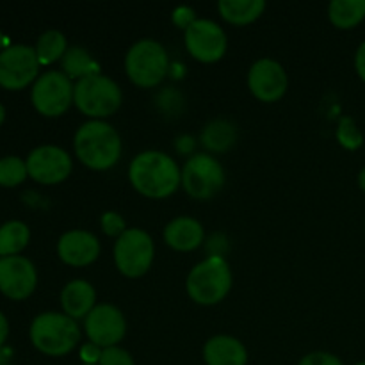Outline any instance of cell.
Returning a JSON list of instances; mask_svg holds the SVG:
<instances>
[{"label":"cell","mask_w":365,"mask_h":365,"mask_svg":"<svg viewBox=\"0 0 365 365\" xmlns=\"http://www.w3.org/2000/svg\"><path fill=\"white\" fill-rule=\"evenodd\" d=\"M128 180L139 195L163 200L173 195L182 185V170L164 152L146 150L132 159L128 166Z\"/></svg>","instance_id":"obj_1"},{"label":"cell","mask_w":365,"mask_h":365,"mask_svg":"<svg viewBox=\"0 0 365 365\" xmlns=\"http://www.w3.org/2000/svg\"><path fill=\"white\" fill-rule=\"evenodd\" d=\"M75 155L89 170L113 168L121 157V139L113 125L103 120H89L77 128L73 138Z\"/></svg>","instance_id":"obj_2"},{"label":"cell","mask_w":365,"mask_h":365,"mask_svg":"<svg viewBox=\"0 0 365 365\" xmlns=\"http://www.w3.org/2000/svg\"><path fill=\"white\" fill-rule=\"evenodd\" d=\"M189 298L198 305H216L223 302L232 289V271L220 255L207 257L196 264L185 280Z\"/></svg>","instance_id":"obj_3"},{"label":"cell","mask_w":365,"mask_h":365,"mask_svg":"<svg viewBox=\"0 0 365 365\" xmlns=\"http://www.w3.org/2000/svg\"><path fill=\"white\" fill-rule=\"evenodd\" d=\"M29 335L38 351L48 356H64L81 341V328L66 314L45 312L34 317Z\"/></svg>","instance_id":"obj_4"},{"label":"cell","mask_w":365,"mask_h":365,"mask_svg":"<svg viewBox=\"0 0 365 365\" xmlns=\"http://www.w3.org/2000/svg\"><path fill=\"white\" fill-rule=\"evenodd\" d=\"M170 70L166 48L155 39H139L125 56V71L138 88H155Z\"/></svg>","instance_id":"obj_5"},{"label":"cell","mask_w":365,"mask_h":365,"mask_svg":"<svg viewBox=\"0 0 365 365\" xmlns=\"http://www.w3.org/2000/svg\"><path fill=\"white\" fill-rule=\"evenodd\" d=\"M121 98L120 86L102 73L81 78L73 84V103L91 120L113 116L120 109Z\"/></svg>","instance_id":"obj_6"},{"label":"cell","mask_w":365,"mask_h":365,"mask_svg":"<svg viewBox=\"0 0 365 365\" xmlns=\"http://www.w3.org/2000/svg\"><path fill=\"white\" fill-rule=\"evenodd\" d=\"M114 264L127 278H139L152 267L155 246L148 232L141 228H127L114 242Z\"/></svg>","instance_id":"obj_7"},{"label":"cell","mask_w":365,"mask_h":365,"mask_svg":"<svg viewBox=\"0 0 365 365\" xmlns=\"http://www.w3.org/2000/svg\"><path fill=\"white\" fill-rule=\"evenodd\" d=\"M225 170L209 153H196L182 168V187L191 198L210 200L223 189Z\"/></svg>","instance_id":"obj_8"},{"label":"cell","mask_w":365,"mask_h":365,"mask_svg":"<svg viewBox=\"0 0 365 365\" xmlns=\"http://www.w3.org/2000/svg\"><path fill=\"white\" fill-rule=\"evenodd\" d=\"M32 106L39 114L57 118L73 103V84L63 71H45L36 78L31 91Z\"/></svg>","instance_id":"obj_9"},{"label":"cell","mask_w":365,"mask_h":365,"mask_svg":"<svg viewBox=\"0 0 365 365\" xmlns=\"http://www.w3.org/2000/svg\"><path fill=\"white\" fill-rule=\"evenodd\" d=\"M184 43L191 57L205 64L217 63L228 48L227 32L207 18H198L184 32Z\"/></svg>","instance_id":"obj_10"},{"label":"cell","mask_w":365,"mask_h":365,"mask_svg":"<svg viewBox=\"0 0 365 365\" xmlns=\"http://www.w3.org/2000/svg\"><path fill=\"white\" fill-rule=\"evenodd\" d=\"M39 66L41 64L32 46H7L0 52V86L6 89H24L36 82Z\"/></svg>","instance_id":"obj_11"},{"label":"cell","mask_w":365,"mask_h":365,"mask_svg":"<svg viewBox=\"0 0 365 365\" xmlns=\"http://www.w3.org/2000/svg\"><path fill=\"white\" fill-rule=\"evenodd\" d=\"M84 331L89 342L98 348H113L123 341L127 321L121 310L110 303H98L84 319Z\"/></svg>","instance_id":"obj_12"},{"label":"cell","mask_w":365,"mask_h":365,"mask_svg":"<svg viewBox=\"0 0 365 365\" xmlns=\"http://www.w3.org/2000/svg\"><path fill=\"white\" fill-rule=\"evenodd\" d=\"M25 163H27L29 177L45 185H53L66 180L73 168L71 157L68 155L66 150L56 145L38 146L29 153Z\"/></svg>","instance_id":"obj_13"},{"label":"cell","mask_w":365,"mask_h":365,"mask_svg":"<svg viewBox=\"0 0 365 365\" xmlns=\"http://www.w3.org/2000/svg\"><path fill=\"white\" fill-rule=\"evenodd\" d=\"M287 73L278 61L262 57L248 71V88L257 100L266 103L278 102L287 91Z\"/></svg>","instance_id":"obj_14"},{"label":"cell","mask_w":365,"mask_h":365,"mask_svg":"<svg viewBox=\"0 0 365 365\" xmlns=\"http://www.w3.org/2000/svg\"><path fill=\"white\" fill-rule=\"evenodd\" d=\"M38 284L36 267L27 257H0V291L11 299H25Z\"/></svg>","instance_id":"obj_15"},{"label":"cell","mask_w":365,"mask_h":365,"mask_svg":"<svg viewBox=\"0 0 365 365\" xmlns=\"http://www.w3.org/2000/svg\"><path fill=\"white\" fill-rule=\"evenodd\" d=\"M57 255L68 266H89L98 259L100 242L91 232L70 230L61 235L59 242H57Z\"/></svg>","instance_id":"obj_16"},{"label":"cell","mask_w":365,"mask_h":365,"mask_svg":"<svg viewBox=\"0 0 365 365\" xmlns=\"http://www.w3.org/2000/svg\"><path fill=\"white\" fill-rule=\"evenodd\" d=\"M205 232L195 217L180 216L171 220L164 228V241L177 252H192L203 242Z\"/></svg>","instance_id":"obj_17"},{"label":"cell","mask_w":365,"mask_h":365,"mask_svg":"<svg viewBox=\"0 0 365 365\" xmlns=\"http://www.w3.org/2000/svg\"><path fill=\"white\" fill-rule=\"evenodd\" d=\"M203 359L207 365H246L248 351L239 339L216 335L203 346Z\"/></svg>","instance_id":"obj_18"},{"label":"cell","mask_w":365,"mask_h":365,"mask_svg":"<svg viewBox=\"0 0 365 365\" xmlns=\"http://www.w3.org/2000/svg\"><path fill=\"white\" fill-rule=\"evenodd\" d=\"M61 305L64 314L71 319H86L96 307V291L89 282L71 280L61 292Z\"/></svg>","instance_id":"obj_19"},{"label":"cell","mask_w":365,"mask_h":365,"mask_svg":"<svg viewBox=\"0 0 365 365\" xmlns=\"http://www.w3.org/2000/svg\"><path fill=\"white\" fill-rule=\"evenodd\" d=\"M221 18L232 25H248L266 9L264 0H221L217 4Z\"/></svg>","instance_id":"obj_20"},{"label":"cell","mask_w":365,"mask_h":365,"mask_svg":"<svg viewBox=\"0 0 365 365\" xmlns=\"http://www.w3.org/2000/svg\"><path fill=\"white\" fill-rule=\"evenodd\" d=\"M61 64H63V73L77 81L100 73V64L82 46H70L61 59Z\"/></svg>","instance_id":"obj_21"},{"label":"cell","mask_w":365,"mask_h":365,"mask_svg":"<svg viewBox=\"0 0 365 365\" xmlns=\"http://www.w3.org/2000/svg\"><path fill=\"white\" fill-rule=\"evenodd\" d=\"M235 139H237V130L234 125L227 120H214L203 128L202 132V143L207 150L210 152H227L234 146Z\"/></svg>","instance_id":"obj_22"},{"label":"cell","mask_w":365,"mask_h":365,"mask_svg":"<svg viewBox=\"0 0 365 365\" xmlns=\"http://www.w3.org/2000/svg\"><path fill=\"white\" fill-rule=\"evenodd\" d=\"M328 18L337 29H353L365 18V0H331Z\"/></svg>","instance_id":"obj_23"},{"label":"cell","mask_w":365,"mask_h":365,"mask_svg":"<svg viewBox=\"0 0 365 365\" xmlns=\"http://www.w3.org/2000/svg\"><path fill=\"white\" fill-rule=\"evenodd\" d=\"M31 232L24 221H7L0 227V257L18 255L29 245Z\"/></svg>","instance_id":"obj_24"},{"label":"cell","mask_w":365,"mask_h":365,"mask_svg":"<svg viewBox=\"0 0 365 365\" xmlns=\"http://www.w3.org/2000/svg\"><path fill=\"white\" fill-rule=\"evenodd\" d=\"M68 48L70 46H68L64 34L61 31H56V29H50V31L43 32L34 46L39 64H52L56 61L63 59Z\"/></svg>","instance_id":"obj_25"},{"label":"cell","mask_w":365,"mask_h":365,"mask_svg":"<svg viewBox=\"0 0 365 365\" xmlns=\"http://www.w3.org/2000/svg\"><path fill=\"white\" fill-rule=\"evenodd\" d=\"M27 163L20 157L7 155L0 159V185L4 187H14L27 178Z\"/></svg>","instance_id":"obj_26"},{"label":"cell","mask_w":365,"mask_h":365,"mask_svg":"<svg viewBox=\"0 0 365 365\" xmlns=\"http://www.w3.org/2000/svg\"><path fill=\"white\" fill-rule=\"evenodd\" d=\"M335 135H337V141L341 143L342 148L346 150H359L360 146L364 145L362 132H360V128L356 127L355 120L349 116L341 118Z\"/></svg>","instance_id":"obj_27"},{"label":"cell","mask_w":365,"mask_h":365,"mask_svg":"<svg viewBox=\"0 0 365 365\" xmlns=\"http://www.w3.org/2000/svg\"><path fill=\"white\" fill-rule=\"evenodd\" d=\"M98 365H135L134 359L127 349L120 348V346H113V348L102 349Z\"/></svg>","instance_id":"obj_28"},{"label":"cell","mask_w":365,"mask_h":365,"mask_svg":"<svg viewBox=\"0 0 365 365\" xmlns=\"http://www.w3.org/2000/svg\"><path fill=\"white\" fill-rule=\"evenodd\" d=\"M100 225H102V230L109 237L118 239L127 230V223H125V220L118 212H103V216L100 217Z\"/></svg>","instance_id":"obj_29"},{"label":"cell","mask_w":365,"mask_h":365,"mask_svg":"<svg viewBox=\"0 0 365 365\" xmlns=\"http://www.w3.org/2000/svg\"><path fill=\"white\" fill-rule=\"evenodd\" d=\"M171 20H173V24L177 25L178 29H182V31L185 32L192 24H195L196 20H198V18H196V13L192 7L180 6L173 11V14H171Z\"/></svg>","instance_id":"obj_30"},{"label":"cell","mask_w":365,"mask_h":365,"mask_svg":"<svg viewBox=\"0 0 365 365\" xmlns=\"http://www.w3.org/2000/svg\"><path fill=\"white\" fill-rule=\"evenodd\" d=\"M298 365H342L341 359L327 351H314L303 356Z\"/></svg>","instance_id":"obj_31"},{"label":"cell","mask_w":365,"mask_h":365,"mask_svg":"<svg viewBox=\"0 0 365 365\" xmlns=\"http://www.w3.org/2000/svg\"><path fill=\"white\" fill-rule=\"evenodd\" d=\"M100 355H102V348L91 344V342H89V344H86L84 348L81 349V359L89 365H98Z\"/></svg>","instance_id":"obj_32"},{"label":"cell","mask_w":365,"mask_h":365,"mask_svg":"<svg viewBox=\"0 0 365 365\" xmlns=\"http://www.w3.org/2000/svg\"><path fill=\"white\" fill-rule=\"evenodd\" d=\"M355 68L356 73L360 75V78L365 81V41L359 46V50H356L355 53Z\"/></svg>","instance_id":"obj_33"},{"label":"cell","mask_w":365,"mask_h":365,"mask_svg":"<svg viewBox=\"0 0 365 365\" xmlns=\"http://www.w3.org/2000/svg\"><path fill=\"white\" fill-rule=\"evenodd\" d=\"M7 335H9V323H7L6 316L0 312V348H2L4 342H6Z\"/></svg>","instance_id":"obj_34"},{"label":"cell","mask_w":365,"mask_h":365,"mask_svg":"<svg viewBox=\"0 0 365 365\" xmlns=\"http://www.w3.org/2000/svg\"><path fill=\"white\" fill-rule=\"evenodd\" d=\"M0 365H9V353L0 348Z\"/></svg>","instance_id":"obj_35"},{"label":"cell","mask_w":365,"mask_h":365,"mask_svg":"<svg viewBox=\"0 0 365 365\" xmlns=\"http://www.w3.org/2000/svg\"><path fill=\"white\" fill-rule=\"evenodd\" d=\"M359 185H360V189L365 192V168L359 173Z\"/></svg>","instance_id":"obj_36"},{"label":"cell","mask_w":365,"mask_h":365,"mask_svg":"<svg viewBox=\"0 0 365 365\" xmlns=\"http://www.w3.org/2000/svg\"><path fill=\"white\" fill-rule=\"evenodd\" d=\"M4 120H6V107H4L2 103H0V125L4 123Z\"/></svg>","instance_id":"obj_37"},{"label":"cell","mask_w":365,"mask_h":365,"mask_svg":"<svg viewBox=\"0 0 365 365\" xmlns=\"http://www.w3.org/2000/svg\"><path fill=\"white\" fill-rule=\"evenodd\" d=\"M2 41H4V38H2V32H0V46H2Z\"/></svg>","instance_id":"obj_38"},{"label":"cell","mask_w":365,"mask_h":365,"mask_svg":"<svg viewBox=\"0 0 365 365\" xmlns=\"http://www.w3.org/2000/svg\"><path fill=\"white\" fill-rule=\"evenodd\" d=\"M356 365H365V362H360V364H356Z\"/></svg>","instance_id":"obj_39"}]
</instances>
